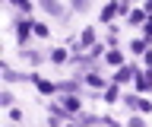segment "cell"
<instances>
[{
  "label": "cell",
  "mask_w": 152,
  "mask_h": 127,
  "mask_svg": "<svg viewBox=\"0 0 152 127\" xmlns=\"http://www.w3.org/2000/svg\"><path fill=\"white\" fill-rule=\"evenodd\" d=\"M38 3H41L51 16H64V10H60V3H57V0H38Z\"/></svg>",
  "instance_id": "6da1fadb"
},
{
  "label": "cell",
  "mask_w": 152,
  "mask_h": 127,
  "mask_svg": "<svg viewBox=\"0 0 152 127\" xmlns=\"http://www.w3.org/2000/svg\"><path fill=\"white\" fill-rule=\"evenodd\" d=\"M136 86H140L142 92H146V89H152V70H146V73H140V76H136Z\"/></svg>",
  "instance_id": "7a4b0ae2"
},
{
  "label": "cell",
  "mask_w": 152,
  "mask_h": 127,
  "mask_svg": "<svg viewBox=\"0 0 152 127\" xmlns=\"http://www.w3.org/2000/svg\"><path fill=\"white\" fill-rule=\"evenodd\" d=\"M114 79H117V83H127V79H133V67H121Z\"/></svg>",
  "instance_id": "3957f363"
},
{
  "label": "cell",
  "mask_w": 152,
  "mask_h": 127,
  "mask_svg": "<svg viewBox=\"0 0 152 127\" xmlns=\"http://www.w3.org/2000/svg\"><path fill=\"white\" fill-rule=\"evenodd\" d=\"M108 64L121 67V64H124V54H121V51H108Z\"/></svg>",
  "instance_id": "277c9868"
},
{
  "label": "cell",
  "mask_w": 152,
  "mask_h": 127,
  "mask_svg": "<svg viewBox=\"0 0 152 127\" xmlns=\"http://www.w3.org/2000/svg\"><path fill=\"white\" fill-rule=\"evenodd\" d=\"M76 108H79V98L66 95V98H64V111H76Z\"/></svg>",
  "instance_id": "5b68a950"
},
{
  "label": "cell",
  "mask_w": 152,
  "mask_h": 127,
  "mask_svg": "<svg viewBox=\"0 0 152 127\" xmlns=\"http://www.w3.org/2000/svg\"><path fill=\"white\" fill-rule=\"evenodd\" d=\"M70 3H73V10H79V13L89 10V0H70Z\"/></svg>",
  "instance_id": "8992f818"
},
{
  "label": "cell",
  "mask_w": 152,
  "mask_h": 127,
  "mask_svg": "<svg viewBox=\"0 0 152 127\" xmlns=\"http://www.w3.org/2000/svg\"><path fill=\"white\" fill-rule=\"evenodd\" d=\"M83 41H86V45H92V41H95V32L86 29V32H83Z\"/></svg>",
  "instance_id": "52a82bcc"
},
{
  "label": "cell",
  "mask_w": 152,
  "mask_h": 127,
  "mask_svg": "<svg viewBox=\"0 0 152 127\" xmlns=\"http://www.w3.org/2000/svg\"><path fill=\"white\" fill-rule=\"evenodd\" d=\"M16 7H22V10H28V0H13Z\"/></svg>",
  "instance_id": "ba28073f"
},
{
  "label": "cell",
  "mask_w": 152,
  "mask_h": 127,
  "mask_svg": "<svg viewBox=\"0 0 152 127\" xmlns=\"http://www.w3.org/2000/svg\"><path fill=\"white\" fill-rule=\"evenodd\" d=\"M146 35H149V38H152V19L146 22Z\"/></svg>",
  "instance_id": "9c48e42d"
},
{
  "label": "cell",
  "mask_w": 152,
  "mask_h": 127,
  "mask_svg": "<svg viewBox=\"0 0 152 127\" xmlns=\"http://www.w3.org/2000/svg\"><path fill=\"white\" fill-rule=\"evenodd\" d=\"M130 127H146V124H142V121H130Z\"/></svg>",
  "instance_id": "30bf717a"
},
{
  "label": "cell",
  "mask_w": 152,
  "mask_h": 127,
  "mask_svg": "<svg viewBox=\"0 0 152 127\" xmlns=\"http://www.w3.org/2000/svg\"><path fill=\"white\" fill-rule=\"evenodd\" d=\"M146 7H149V13H152V0H149V3H146Z\"/></svg>",
  "instance_id": "8fae6325"
}]
</instances>
